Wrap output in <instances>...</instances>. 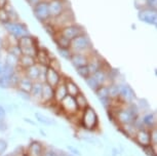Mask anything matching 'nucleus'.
<instances>
[{"label":"nucleus","mask_w":157,"mask_h":156,"mask_svg":"<svg viewBox=\"0 0 157 156\" xmlns=\"http://www.w3.org/2000/svg\"><path fill=\"white\" fill-rule=\"evenodd\" d=\"M64 79H65V77H64ZM64 79L54 88L55 89L54 100H55L56 104H60V103L68 96L67 90H66V86H65V83H64Z\"/></svg>","instance_id":"aec40b11"},{"label":"nucleus","mask_w":157,"mask_h":156,"mask_svg":"<svg viewBox=\"0 0 157 156\" xmlns=\"http://www.w3.org/2000/svg\"><path fill=\"white\" fill-rule=\"evenodd\" d=\"M10 22V20H8V16H7V13L6 10H0V25L4 24V23H7Z\"/></svg>","instance_id":"473e14b6"},{"label":"nucleus","mask_w":157,"mask_h":156,"mask_svg":"<svg viewBox=\"0 0 157 156\" xmlns=\"http://www.w3.org/2000/svg\"><path fill=\"white\" fill-rule=\"evenodd\" d=\"M47 67L46 66H41V65L34 64L31 67L21 70V72L23 73L25 76H27L29 79H31L32 81H40L44 82L45 80V73H46Z\"/></svg>","instance_id":"20e7f679"},{"label":"nucleus","mask_w":157,"mask_h":156,"mask_svg":"<svg viewBox=\"0 0 157 156\" xmlns=\"http://www.w3.org/2000/svg\"><path fill=\"white\" fill-rule=\"evenodd\" d=\"M5 129H6V125L4 121H0V131H4Z\"/></svg>","instance_id":"a19ab883"},{"label":"nucleus","mask_w":157,"mask_h":156,"mask_svg":"<svg viewBox=\"0 0 157 156\" xmlns=\"http://www.w3.org/2000/svg\"><path fill=\"white\" fill-rule=\"evenodd\" d=\"M63 79H64V76L61 74L60 71H57V70L50 68V67H47V70L45 73V80H44L45 83H47L48 85L55 88Z\"/></svg>","instance_id":"f8f14e48"},{"label":"nucleus","mask_w":157,"mask_h":156,"mask_svg":"<svg viewBox=\"0 0 157 156\" xmlns=\"http://www.w3.org/2000/svg\"><path fill=\"white\" fill-rule=\"evenodd\" d=\"M4 10H6V13H7L8 20H10V22H17V21H20L19 13H17V11L16 10V8H14L10 3H8Z\"/></svg>","instance_id":"cd10ccee"},{"label":"nucleus","mask_w":157,"mask_h":156,"mask_svg":"<svg viewBox=\"0 0 157 156\" xmlns=\"http://www.w3.org/2000/svg\"><path fill=\"white\" fill-rule=\"evenodd\" d=\"M58 52L62 58L67 61H69L71 55H72V51L69 48H58Z\"/></svg>","instance_id":"2f4dec72"},{"label":"nucleus","mask_w":157,"mask_h":156,"mask_svg":"<svg viewBox=\"0 0 157 156\" xmlns=\"http://www.w3.org/2000/svg\"><path fill=\"white\" fill-rule=\"evenodd\" d=\"M59 33L63 35L64 37H66L67 39H69L70 41H72L76 37L80 36V35L86 33V32H85V29L82 26L77 24V23H73V24L68 25L66 27L60 29Z\"/></svg>","instance_id":"0eeeda50"},{"label":"nucleus","mask_w":157,"mask_h":156,"mask_svg":"<svg viewBox=\"0 0 157 156\" xmlns=\"http://www.w3.org/2000/svg\"><path fill=\"white\" fill-rule=\"evenodd\" d=\"M5 117H6V110L3 106L0 105V121H4Z\"/></svg>","instance_id":"e433bc0d"},{"label":"nucleus","mask_w":157,"mask_h":156,"mask_svg":"<svg viewBox=\"0 0 157 156\" xmlns=\"http://www.w3.org/2000/svg\"><path fill=\"white\" fill-rule=\"evenodd\" d=\"M32 13H33L34 17L41 24L49 22L52 17H50L49 7H48V1H41L39 4L32 8Z\"/></svg>","instance_id":"423d86ee"},{"label":"nucleus","mask_w":157,"mask_h":156,"mask_svg":"<svg viewBox=\"0 0 157 156\" xmlns=\"http://www.w3.org/2000/svg\"><path fill=\"white\" fill-rule=\"evenodd\" d=\"M119 100L123 104H130L134 103L136 100V93L128 84L120 83V93H119Z\"/></svg>","instance_id":"9b49d317"},{"label":"nucleus","mask_w":157,"mask_h":156,"mask_svg":"<svg viewBox=\"0 0 157 156\" xmlns=\"http://www.w3.org/2000/svg\"><path fill=\"white\" fill-rule=\"evenodd\" d=\"M80 123L85 129L88 131H94L99 126V116L93 107L88 106L81 111Z\"/></svg>","instance_id":"7ed1b4c3"},{"label":"nucleus","mask_w":157,"mask_h":156,"mask_svg":"<svg viewBox=\"0 0 157 156\" xmlns=\"http://www.w3.org/2000/svg\"><path fill=\"white\" fill-rule=\"evenodd\" d=\"M58 105L60 106L61 111H63L65 114H67V115H69V116L76 115V114L80 111L78 109V107H77L74 97H71V96H67L66 98Z\"/></svg>","instance_id":"1a4fd4ad"},{"label":"nucleus","mask_w":157,"mask_h":156,"mask_svg":"<svg viewBox=\"0 0 157 156\" xmlns=\"http://www.w3.org/2000/svg\"><path fill=\"white\" fill-rule=\"evenodd\" d=\"M90 54H72L70 58V62L71 64L74 66V68H80V67H84L87 66L88 62H90Z\"/></svg>","instance_id":"2eb2a0df"},{"label":"nucleus","mask_w":157,"mask_h":156,"mask_svg":"<svg viewBox=\"0 0 157 156\" xmlns=\"http://www.w3.org/2000/svg\"><path fill=\"white\" fill-rule=\"evenodd\" d=\"M58 156H73L72 154H67V153H64V152H61V153H58Z\"/></svg>","instance_id":"79ce46f5"},{"label":"nucleus","mask_w":157,"mask_h":156,"mask_svg":"<svg viewBox=\"0 0 157 156\" xmlns=\"http://www.w3.org/2000/svg\"><path fill=\"white\" fill-rule=\"evenodd\" d=\"M119 93H120V83L118 82H112L108 84V93L109 98L111 100H119Z\"/></svg>","instance_id":"393cba45"},{"label":"nucleus","mask_w":157,"mask_h":156,"mask_svg":"<svg viewBox=\"0 0 157 156\" xmlns=\"http://www.w3.org/2000/svg\"><path fill=\"white\" fill-rule=\"evenodd\" d=\"M70 51L72 54H91L94 51V46L90 37L86 33L76 37L71 41Z\"/></svg>","instance_id":"f257e3e1"},{"label":"nucleus","mask_w":157,"mask_h":156,"mask_svg":"<svg viewBox=\"0 0 157 156\" xmlns=\"http://www.w3.org/2000/svg\"><path fill=\"white\" fill-rule=\"evenodd\" d=\"M52 58L54 57L50 55V52L45 48L39 46V48H38V51L36 52V55H35V62H36V64L41 65V66L48 67L49 62Z\"/></svg>","instance_id":"ddd939ff"},{"label":"nucleus","mask_w":157,"mask_h":156,"mask_svg":"<svg viewBox=\"0 0 157 156\" xmlns=\"http://www.w3.org/2000/svg\"><path fill=\"white\" fill-rule=\"evenodd\" d=\"M35 118L38 122L42 123L44 125H47V126H52V125H55L56 124V121L55 119H52V117L47 116V115H44V114L40 113V112H36L34 114Z\"/></svg>","instance_id":"a878e982"},{"label":"nucleus","mask_w":157,"mask_h":156,"mask_svg":"<svg viewBox=\"0 0 157 156\" xmlns=\"http://www.w3.org/2000/svg\"><path fill=\"white\" fill-rule=\"evenodd\" d=\"M42 156H58V152L52 149H45Z\"/></svg>","instance_id":"c9c22d12"},{"label":"nucleus","mask_w":157,"mask_h":156,"mask_svg":"<svg viewBox=\"0 0 157 156\" xmlns=\"http://www.w3.org/2000/svg\"><path fill=\"white\" fill-rule=\"evenodd\" d=\"M2 28L6 32L7 35L13 36L16 39H20L21 37L30 34L29 27L24 22H22V21L4 23V24H2Z\"/></svg>","instance_id":"f03ea898"},{"label":"nucleus","mask_w":157,"mask_h":156,"mask_svg":"<svg viewBox=\"0 0 157 156\" xmlns=\"http://www.w3.org/2000/svg\"><path fill=\"white\" fill-rule=\"evenodd\" d=\"M34 64H36L34 57H31V55H22L19 58V66H17V69L24 70L28 68V67H31Z\"/></svg>","instance_id":"4be33fe9"},{"label":"nucleus","mask_w":157,"mask_h":156,"mask_svg":"<svg viewBox=\"0 0 157 156\" xmlns=\"http://www.w3.org/2000/svg\"><path fill=\"white\" fill-rule=\"evenodd\" d=\"M45 1H49V0H45Z\"/></svg>","instance_id":"c03bdc74"},{"label":"nucleus","mask_w":157,"mask_h":156,"mask_svg":"<svg viewBox=\"0 0 157 156\" xmlns=\"http://www.w3.org/2000/svg\"><path fill=\"white\" fill-rule=\"evenodd\" d=\"M41 1H43V0H26L27 4H28L31 8H33L34 6H36V5H37V4H39Z\"/></svg>","instance_id":"4c0bfd02"},{"label":"nucleus","mask_w":157,"mask_h":156,"mask_svg":"<svg viewBox=\"0 0 157 156\" xmlns=\"http://www.w3.org/2000/svg\"><path fill=\"white\" fill-rule=\"evenodd\" d=\"M76 72L78 76H80L82 79H86L88 76H90V69H88L87 66H84V67H80V68H77L76 69Z\"/></svg>","instance_id":"7c9ffc66"},{"label":"nucleus","mask_w":157,"mask_h":156,"mask_svg":"<svg viewBox=\"0 0 157 156\" xmlns=\"http://www.w3.org/2000/svg\"><path fill=\"white\" fill-rule=\"evenodd\" d=\"M42 83L43 82L40 81H34L33 84H32L30 93H29L31 99H33L39 103L41 100V93H42Z\"/></svg>","instance_id":"412c9836"},{"label":"nucleus","mask_w":157,"mask_h":156,"mask_svg":"<svg viewBox=\"0 0 157 156\" xmlns=\"http://www.w3.org/2000/svg\"><path fill=\"white\" fill-rule=\"evenodd\" d=\"M54 42L56 43L58 48H69L70 49V44H71V41L69 39H67L66 37H64L63 35H61L60 33H58L55 35L54 37H52Z\"/></svg>","instance_id":"b1692460"},{"label":"nucleus","mask_w":157,"mask_h":156,"mask_svg":"<svg viewBox=\"0 0 157 156\" xmlns=\"http://www.w3.org/2000/svg\"><path fill=\"white\" fill-rule=\"evenodd\" d=\"M32 84H33V81L31 79H29L27 76H25L21 72L20 74V78H19V81H17V88L22 93H29L31 90V87H32Z\"/></svg>","instance_id":"a211bd4d"},{"label":"nucleus","mask_w":157,"mask_h":156,"mask_svg":"<svg viewBox=\"0 0 157 156\" xmlns=\"http://www.w3.org/2000/svg\"><path fill=\"white\" fill-rule=\"evenodd\" d=\"M138 19L142 23L150 26H156L157 24V10L149 7H142L139 10Z\"/></svg>","instance_id":"6e6552de"},{"label":"nucleus","mask_w":157,"mask_h":156,"mask_svg":"<svg viewBox=\"0 0 157 156\" xmlns=\"http://www.w3.org/2000/svg\"><path fill=\"white\" fill-rule=\"evenodd\" d=\"M45 148L43 145L38 141H33L30 143L28 149H27V155L28 156H42Z\"/></svg>","instance_id":"6ab92c4d"},{"label":"nucleus","mask_w":157,"mask_h":156,"mask_svg":"<svg viewBox=\"0 0 157 156\" xmlns=\"http://www.w3.org/2000/svg\"><path fill=\"white\" fill-rule=\"evenodd\" d=\"M144 5L146 7L157 10V0H144Z\"/></svg>","instance_id":"f704fd0d"},{"label":"nucleus","mask_w":157,"mask_h":156,"mask_svg":"<svg viewBox=\"0 0 157 156\" xmlns=\"http://www.w3.org/2000/svg\"><path fill=\"white\" fill-rule=\"evenodd\" d=\"M135 139L139 145H141L143 148L147 146H151L150 131H147L146 128L138 129V131L135 132Z\"/></svg>","instance_id":"dca6fc26"},{"label":"nucleus","mask_w":157,"mask_h":156,"mask_svg":"<svg viewBox=\"0 0 157 156\" xmlns=\"http://www.w3.org/2000/svg\"><path fill=\"white\" fill-rule=\"evenodd\" d=\"M85 82H86V84H87V86L90 88L91 90H94V92H96V90L99 88L101 85L98 83V81L94 79V77L93 75H90V76H88V77L85 79Z\"/></svg>","instance_id":"c756f323"},{"label":"nucleus","mask_w":157,"mask_h":156,"mask_svg":"<svg viewBox=\"0 0 157 156\" xmlns=\"http://www.w3.org/2000/svg\"><path fill=\"white\" fill-rule=\"evenodd\" d=\"M74 99H75L77 107H78V109L80 111L84 110L85 108L90 106V105H88V101H87L86 97H85V95L82 92L79 93L76 97H74Z\"/></svg>","instance_id":"bb28decb"},{"label":"nucleus","mask_w":157,"mask_h":156,"mask_svg":"<svg viewBox=\"0 0 157 156\" xmlns=\"http://www.w3.org/2000/svg\"><path fill=\"white\" fill-rule=\"evenodd\" d=\"M4 63L8 65V66H11L13 67V68H17V66H19V58L16 57V55H11V54H8L6 52V57H5V61Z\"/></svg>","instance_id":"c85d7f7f"},{"label":"nucleus","mask_w":157,"mask_h":156,"mask_svg":"<svg viewBox=\"0 0 157 156\" xmlns=\"http://www.w3.org/2000/svg\"><path fill=\"white\" fill-rule=\"evenodd\" d=\"M10 3V0H0V10H3Z\"/></svg>","instance_id":"58836bf2"},{"label":"nucleus","mask_w":157,"mask_h":156,"mask_svg":"<svg viewBox=\"0 0 157 156\" xmlns=\"http://www.w3.org/2000/svg\"><path fill=\"white\" fill-rule=\"evenodd\" d=\"M8 147V143L4 139H0V156L4 155Z\"/></svg>","instance_id":"72a5a7b5"},{"label":"nucleus","mask_w":157,"mask_h":156,"mask_svg":"<svg viewBox=\"0 0 157 156\" xmlns=\"http://www.w3.org/2000/svg\"><path fill=\"white\" fill-rule=\"evenodd\" d=\"M142 124H143L144 127H148L150 129H152L155 127L156 125V116L154 112H149L146 113L142 118Z\"/></svg>","instance_id":"5701e85b"},{"label":"nucleus","mask_w":157,"mask_h":156,"mask_svg":"<svg viewBox=\"0 0 157 156\" xmlns=\"http://www.w3.org/2000/svg\"><path fill=\"white\" fill-rule=\"evenodd\" d=\"M2 156H8V155H2Z\"/></svg>","instance_id":"37998d69"},{"label":"nucleus","mask_w":157,"mask_h":156,"mask_svg":"<svg viewBox=\"0 0 157 156\" xmlns=\"http://www.w3.org/2000/svg\"><path fill=\"white\" fill-rule=\"evenodd\" d=\"M48 7L50 17H56L63 13L65 10L70 8V2L68 0H49L48 1Z\"/></svg>","instance_id":"9d476101"},{"label":"nucleus","mask_w":157,"mask_h":156,"mask_svg":"<svg viewBox=\"0 0 157 156\" xmlns=\"http://www.w3.org/2000/svg\"><path fill=\"white\" fill-rule=\"evenodd\" d=\"M50 23H52V24L56 27V29L59 31L60 29L66 27L68 25L76 23L75 22V14H74L73 10H71V7L67 8V10H65L60 16L50 19Z\"/></svg>","instance_id":"39448f33"},{"label":"nucleus","mask_w":157,"mask_h":156,"mask_svg":"<svg viewBox=\"0 0 157 156\" xmlns=\"http://www.w3.org/2000/svg\"><path fill=\"white\" fill-rule=\"evenodd\" d=\"M64 83L66 86V90L68 96L71 97H76L79 93H81V89L79 87V85L70 77H65L64 79Z\"/></svg>","instance_id":"f3484780"},{"label":"nucleus","mask_w":157,"mask_h":156,"mask_svg":"<svg viewBox=\"0 0 157 156\" xmlns=\"http://www.w3.org/2000/svg\"><path fill=\"white\" fill-rule=\"evenodd\" d=\"M55 89L52 86H50L45 82L42 83V93H41V100L40 103L42 104H52L55 102Z\"/></svg>","instance_id":"4468645a"},{"label":"nucleus","mask_w":157,"mask_h":156,"mask_svg":"<svg viewBox=\"0 0 157 156\" xmlns=\"http://www.w3.org/2000/svg\"><path fill=\"white\" fill-rule=\"evenodd\" d=\"M5 49V40L4 38L0 37V51H4Z\"/></svg>","instance_id":"ea45409f"}]
</instances>
